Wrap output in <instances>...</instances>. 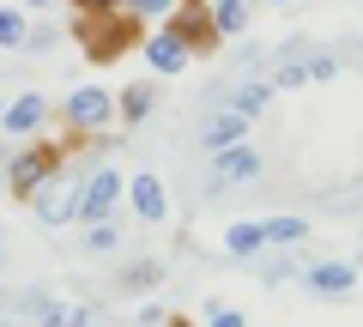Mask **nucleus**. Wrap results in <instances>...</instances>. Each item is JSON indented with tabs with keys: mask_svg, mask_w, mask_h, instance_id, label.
Masks as SVG:
<instances>
[{
	"mask_svg": "<svg viewBox=\"0 0 363 327\" xmlns=\"http://www.w3.org/2000/svg\"><path fill=\"white\" fill-rule=\"evenodd\" d=\"M303 67H309V79H315V85H333V79H339V55L309 49V61H303Z\"/></svg>",
	"mask_w": 363,
	"mask_h": 327,
	"instance_id": "24",
	"label": "nucleus"
},
{
	"mask_svg": "<svg viewBox=\"0 0 363 327\" xmlns=\"http://www.w3.org/2000/svg\"><path fill=\"white\" fill-rule=\"evenodd\" d=\"M55 43H61V25H30L25 31V55H49Z\"/></svg>",
	"mask_w": 363,
	"mask_h": 327,
	"instance_id": "25",
	"label": "nucleus"
},
{
	"mask_svg": "<svg viewBox=\"0 0 363 327\" xmlns=\"http://www.w3.org/2000/svg\"><path fill=\"white\" fill-rule=\"evenodd\" d=\"M61 121H67V133H73V140H91V133H104L109 121H116V92H104V85H79V92L67 97Z\"/></svg>",
	"mask_w": 363,
	"mask_h": 327,
	"instance_id": "4",
	"label": "nucleus"
},
{
	"mask_svg": "<svg viewBox=\"0 0 363 327\" xmlns=\"http://www.w3.org/2000/svg\"><path fill=\"white\" fill-rule=\"evenodd\" d=\"M25 31H30V18L18 6H0V49H25Z\"/></svg>",
	"mask_w": 363,
	"mask_h": 327,
	"instance_id": "20",
	"label": "nucleus"
},
{
	"mask_svg": "<svg viewBox=\"0 0 363 327\" xmlns=\"http://www.w3.org/2000/svg\"><path fill=\"white\" fill-rule=\"evenodd\" d=\"M206 6H212V0H206ZM206 6H176V13L164 18V25L176 31L182 43H188V55H194V61H200V55H212V49L224 43V37H218V25H212V13H206Z\"/></svg>",
	"mask_w": 363,
	"mask_h": 327,
	"instance_id": "9",
	"label": "nucleus"
},
{
	"mask_svg": "<svg viewBox=\"0 0 363 327\" xmlns=\"http://www.w3.org/2000/svg\"><path fill=\"white\" fill-rule=\"evenodd\" d=\"M194 61V55H188V43L176 37V31H152V37H145V67H152L157 79H169V73H182V67Z\"/></svg>",
	"mask_w": 363,
	"mask_h": 327,
	"instance_id": "12",
	"label": "nucleus"
},
{
	"mask_svg": "<svg viewBox=\"0 0 363 327\" xmlns=\"http://www.w3.org/2000/svg\"><path fill=\"white\" fill-rule=\"evenodd\" d=\"M30 327H91V309H79V303H49Z\"/></svg>",
	"mask_w": 363,
	"mask_h": 327,
	"instance_id": "19",
	"label": "nucleus"
},
{
	"mask_svg": "<svg viewBox=\"0 0 363 327\" xmlns=\"http://www.w3.org/2000/svg\"><path fill=\"white\" fill-rule=\"evenodd\" d=\"M260 224H267V249H291L309 236V218H297V212H279V218H260Z\"/></svg>",
	"mask_w": 363,
	"mask_h": 327,
	"instance_id": "18",
	"label": "nucleus"
},
{
	"mask_svg": "<svg viewBox=\"0 0 363 327\" xmlns=\"http://www.w3.org/2000/svg\"><path fill=\"white\" fill-rule=\"evenodd\" d=\"M200 309H206V327H248V315H242V309H230L224 297H206Z\"/></svg>",
	"mask_w": 363,
	"mask_h": 327,
	"instance_id": "22",
	"label": "nucleus"
},
{
	"mask_svg": "<svg viewBox=\"0 0 363 327\" xmlns=\"http://www.w3.org/2000/svg\"><path fill=\"white\" fill-rule=\"evenodd\" d=\"M25 6H37V13H49V0H25Z\"/></svg>",
	"mask_w": 363,
	"mask_h": 327,
	"instance_id": "30",
	"label": "nucleus"
},
{
	"mask_svg": "<svg viewBox=\"0 0 363 327\" xmlns=\"http://www.w3.org/2000/svg\"><path fill=\"white\" fill-rule=\"evenodd\" d=\"M224 249L236 255V261H260V255H267V224H230V231H224Z\"/></svg>",
	"mask_w": 363,
	"mask_h": 327,
	"instance_id": "14",
	"label": "nucleus"
},
{
	"mask_svg": "<svg viewBox=\"0 0 363 327\" xmlns=\"http://www.w3.org/2000/svg\"><path fill=\"white\" fill-rule=\"evenodd\" d=\"M121 6H128L140 25H145V18H169V13H176V0H121Z\"/></svg>",
	"mask_w": 363,
	"mask_h": 327,
	"instance_id": "26",
	"label": "nucleus"
},
{
	"mask_svg": "<svg viewBox=\"0 0 363 327\" xmlns=\"http://www.w3.org/2000/svg\"><path fill=\"white\" fill-rule=\"evenodd\" d=\"M67 152H73V145L49 140V133H37L30 145H18V152L6 157V194H13V200H37L43 188L67 170Z\"/></svg>",
	"mask_w": 363,
	"mask_h": 327,
	"instance_id": "2",
	"label": "nucleus"
},
{
	"mask_svg": "<svg viewBox=\"0 0 363 327\" xmlns=\"http://www.w3.org/2000/svg\"><path fill=\"white\" fill-rule=\"evenodd\" d=\"M272 6H297V0H272Z\"/></svg>",
	"mask_w": 363,
	"mask_h": 327,
	"instance_id": "32",
	"label": "nucleus"
},
{
	"mask_svg": "<svg viewBox=\"0 0 363 327\" xmlns=\"http://www.w3.org/2000/svg\"><path fill=\"white\" fill-rule=\"evenodd\" d=\"M164 327H194V321H188V315H169V321Z\"/></svg>",
	"mask_w": 363,
	"mask_h": 327,
	"instance_id": "29",
	"label": "nucleus"
},
{
	"mask_svg": "<svg viewBox=\"0 0 363 327\" xmlns=\"http://www.w3.org/2000/svg\"><path fill=\"white\" fill-rule=\"evenodd\" d=\"M303 285L315 297H351L357 291V261H309L303 267Z\"/></svg>",
	"mask_w": 363,
	"mask_h": 327,
	"instance_id": "10",
	"label": "nucleus"
},
{
	"mask_svg": "<svg viewBox=\"0 0 363 327\" xmlns=\"http://www.w3.org/2000/svg\"><path fill=\"white\" fill-rule=\"evenodd\" d=\"M206 13H212V25H218V37L230 43V37H242V31H248V13H255V0H212Z\"/></svg>",
	"mask_w": 363,
	"mask_h": 327,
	"instance_id": "16",
	"label": "nucleus"
},
{
	"mask_svg": "<svg viewBox=\"0 0 363 327\" xmlns=\"http://www.w3.org/2000/svg\"><path fill=\"white\" fill-rule=\"evenodd\" d=\"M0 267H6V249H0Z\"/></svg>",
	"mask_w": 363,
	"mask_h": 327,
	"instance_id": "34",
	"label": "nucleus"
},
{
	"mask_svg": "<svg viewBox=\"0 0 363 327\" xmlns=\"http://www.w3.org/2000/svg\"><path fill=\"white\" fill-rule=\"evenodd\" d=\"M128 206H133V218H140V224H164L169 218V194H164V182H157L152 170H140L128 182Z\"/></svg>",
	"mask_w": 363,
	"mask_h": 327,
	"instance_id": "11",
	"label": "nucleus"
},
{
	"mask_svg": "<svg viewBox=\"0 0 363 327\" xmlns=\"http://www.w3.org/2000/svg\"><path fill=\"white\" fill-rule=\"evenodd\" d=\"M43 128H49V97L43 92H18L13 104L0 109V133L6 140H37Z\"/></svg>",
	"mask_w": 363,
	"mask_h": 327,
	"instance_id": "8",
	"label": "nucleus"
},
{
	"mask_svg": "<svg viewBox=\"0 0 363 327\" xmlns=\"http://www.w3.org/2000/svg\"><path fill=\"white\" fill-rule=\"evenodd\" d=\"M267 170V164H260V152L255 145H224V152H212V170H206V188L212 194H218V188H230V182H255V176Z\"/></svg>",
	"mask_w": 363,
	"mask_h": 327,
	"instance_id": "7",
	"label": "nucleus"
},
{
	"mask_svg": "<svg viewBox=\"0 0 363 327\" xmlns=\"http://www.w3.org/2000/svg\"><path fill=\"white\" fill-rule=\"evenodd\" d=\"M121 194H128V182H121V170H116V164H91V170H85V182H79V218H85V224L116 218Z\"/></svg>",
	"mask_w": 363,
	"mask_h": 327,
	"instance_id": "3",
	"label": "nucleus"
},
{
	"mask_svg": "<svg viewBox=\"0 0 363 327\" xmlns=\"http://www.w3.org/2000/svg\"><path fill=\"white\" fill-rule=\"evenodd\" d=\"M357 67H363V49H357Z\"/></svg>",
	"mask_w": 363,
	"mask_h": 327,
	"instance_id": "35",
	"label": "nucleus"
},
{
	"mask_svg": "<svg viewBox=\"0 0 363 327\" xmlns=\"http://www.w3.org/2000/svg\"><path fill=\"white\" fill-rule=\"evenodd\" d=\"M73 37H79V49H85V61L109 67V61H121V55L140 49L145 25L128 6H116V13H73Z\"/></svg>",
	"mask_w": 363,
	"mask_h": 327,
	"instance_id": "1",
	"label": "nucleus"
},
{
	"mask_svg": "<svg viewBox=\"0 0 363 327\" xmlns=\"http://www.w3.org/2000/svg\"><path fill=\"white\" fill-rule=\"evenodd\" d=\"M79 182H85V176H55V182L30 200V212H37L43 231H61V224L79 218Z\"/></svg>",
	"mask_w": 363,
	"mask_h": 327,
	"instance_id": "6",
	"label": "nucleus"
},
{
	"mask_svg": "<svg viewBox=\"0 0 363 327\" xmlns=\"http://www.w3.org/2000/svg\"><path fill=\"white\" fill-rule=\"evenodd\" d=\"M0 249H6V231H0Z\"/></svg>",
	"mask_w": 363,
	"mask_h": 327,
	"instance_id": "33",
	"label": "nucleus"
},
{
	"mask_svg": "<svg viewBox=\"0 0 363 327\" xmlns=\"http://www.w3.org/2000/svg\"><path fill=\"white\" fill-rule=\"evenodd\" d=\"M85 249H91V255H116V249H121V224H116V218H104V224H91V236H85Z\"/></svg>",
	"mask_w": 363,
	"mask_h": 327,
	"instance_id": "21",
	"label": "nucleus"
},
{
	"mask_svg": "<svg viewBox=\"0 0 363 327\" xmlns=\"http://www.w3.org/2000/svg\"><path fill=\"white\" fill-rule=\"evenodd\" d=\"M303 267H309L303 255H291V249H272L267 261H255V279H260V285H285V279H303Z\"/></svg>",
	"mask_w": 363,
	"mask_h": 327,
	"instance_id": "15",
	"label": "nucleus"
},
{
	"mask_svg": "<svg viewBox=\"0 0 363 327\" xmlns=\"http://www.w3.org/2000/svg\"><path fill=\"white\" fill-rule=\"evenodd\" d=\"M157 279H164V267H157V261H133L128 273H121V285H128V291H152Z\"/></svg>",
	"mask_w": 363,
	"mask_h": 327,
	"instance_id": "23",
	"label": "nucleus"
},
{
	"mask_svg": "<svg viewBox=\"0 0 363 327\" xmlns=\"http://www.w3.org/2000/svg\"><path fill=\"white\" fill-rule=\"evenodd\" d=\"M164 321H169L164 303H140V315H133V327H164Z\"/></svg>",
	"mask_w": 363,
	"mask_h": 327,
	"instance_id": "27",
	"label": "nucleus"
},
{
	"mask_svg": "<svg viewBox=\"0 0 363 327\" xmlns=\"http://www.w3.org/2000/svg\"><path fill=\"white\" fill-rule=\"evenodd\" d=\"M0 327H25V321H6V315H0Z\"/></svg>",
	"mask_w": 363,
	"mask_h": 327,
	"instance_id": "31",
	"label": "nucleus"
},
{
	"mask_svg": "<svg viewBox=\"0 0 363 327\" xmlns=\"http://www.w3.org/2000/svg\"><path fill=\"white\" fill-rule=\"evenodd\" d=\"M248 140V116H236L230 104H206V116L194 121V145L200 152H224V145Z\"/></svg>",
	"mask_w": 363,
	"mask_h": 327,
	"instance_id": "5",
	"label": "nucleus"
},
{
	"mask_svg": "<svg viewBox=\"0 0 363 327\" xmlns=\"http://www.w3.org/2000/svg\"><path fill=\"white\" fill-rule=\"evenodd\" d=\"M267 104H272V79H236V92H230V109H236V116L255 121Z\"/></svg>",
	"mask_w": 363,
	"mask_h": 327,
	"instance_id": "17",
	"label": "nucleus"
},
{
	"mask_svg": "<svg viewBox=\"0 0 363 327\" xmlns=\"http://www.w3.org/2000/svg\"><path fill=\"white\" fill-rule=\"evenodd\" d=\"M152 109H157V85H145V79H133L128 92L116 97V121H128V128H140Z\"/></svg>",
	"mask_w": 363,
	"mask_h": 327,
	"instance_id": "13",
	"label": "nucleus"
},
{
	"mask_svg": "<svg viewBox=\"0 0 363 327\" xmlns=\"http://www.w3.org/2000/svg\"><path fill=\"white\" fill-rule=\"evenodd\" d=\"M121 0H73V13H116Z\"/></svg>",
	"mask_w": 363,
	"mask_h": 327,
	"instance_id": "28",
	"label": "nucleus"
}]
</instances>
